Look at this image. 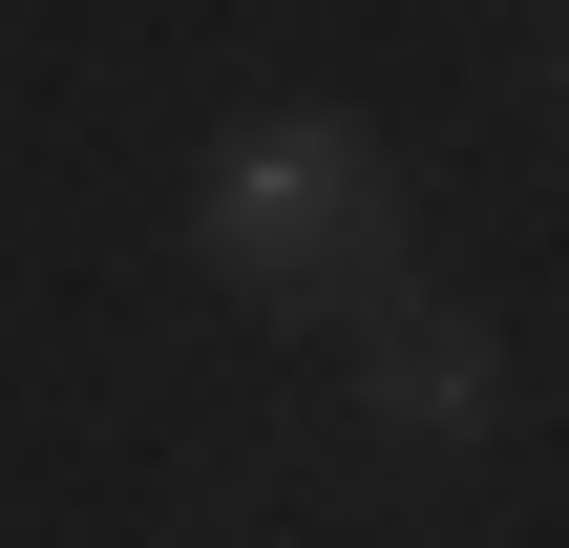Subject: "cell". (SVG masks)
<instances>
[{
	"mask_svg": "<svg viewBox=\"0 0 569 548\" xmlns=\"http://www.w3.org/2000/svg\"><path fill=\"white\" fill-rule=\"evenodd\" d=\"M190 253L274 317H401V169L359 106H253L190 169Z\"/></svg>",
	"mask_w": 569,
	"mask_h": 548,
	"instance_id": "obj_1",
	"label": "cell"
},
{
	"mask_svg": "<svg viewBox=\"0 0 569 548\" xmlns=\"http://www.w3.org/2000/svg\"><path fill=\"white\" fill-rule=\"evenodd\" d=\"M359 401H380L401 444H486V422H507V359H486L465 317H380V359H359Z\"/></svg>",
	"mask_w": 569,
	"mask_h": 548,
	"instance_id": "obj_2",
	"label": "cell"
}]
</instances>
